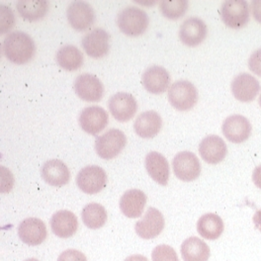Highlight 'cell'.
Returning <instances> with one entry per match:
<instances>
[{
  "label": "cell",
  "mask_w": 261,
  "mask_h": 261,
  "mask_svg": "<svg viewBox=\"0 0 261 261\" xmlns=\"http://www.w3.org/2000/svg\"><path fill=\"white\" fill-rule=\"evenodd\" d=\"M163 127V119L155 111H146L136 119L134 128L141 138L151 139L155 137Z\"/></svg>",
  "instance_id": "603a6c76"
},
{
  "label": "cell",
  "mask_w": 261,
  "mask_h": 261,
  "mask_svg": "<svg viewBox=\"0 0 261 261\" xmlns=\"http://www.w3.org/2000/svg\"><path fill=\"white\" fill-rule=\"evenodd\" d=\"M149 19L147 12L136 6L124 8L118 15L117 24L124 34L137 37L147 31Z\"/></svg>",
  "instance_id": "7a4b0ae2"
},
{
  "label": "cell",
  "mask_w": 261,
  "mask_h": 261,
  "mask_svg": "<svg viewBox=\"0 0 261 261\" xmlns=\"http://www.w3.org/2000/svg\"><path fill=\"white\" fill-rule=\"evenodd\" d=\"M18 236L26 245H41L47 238V228L42 220L28 218L20 223L18 227Z\"/></svg>",
  "instance_id": "9a60e30c"
},
{
  "label": "cell",
  "mask_w": 261,
  "mask_h": 261,
  "mask_svg": "<svg viewBox=\"0 0 261 261\" xmlns=\"http://www.w3.org/2000/svg\"><path fill=\"white\" fill-rule=\"evenodd\" d=\"M221 17L229 28H243L249 21V5L245 0L225 1L221 6Z\"/></svg>",
  "instance_id": "8992f818"
},
{
  "label": "cell",
  "mask_w": 261,
  "mask_h": 261,
  "mask_svg": "<svg viewBox=\"0 0 261 261\" xmlns=\"http://www.w3.org/2000/svg\"><path fill=\"white\" fill-rule=\"evenodd\" d=\"M76 184L82 192L86 194H97L107 184V174L98 165H88L79 172Z\"/></svg>",
  "instance_id": "5b68a950"
},
{
  "label": "cell",
  "mask_w": 261,
  "mask_h": 261,
  "mask_svg": "<svg viewBox=\"0 0 261 261\" xmlns=\"http://www.w3.org/2000/svg\"><path fill=\"white\" fill-rule=\"evenodd\" d=\"M250 6H251L252 16L261 24V0H253Z\"/></svg>",
  "instance_id": "d590c367"
},
{
  "label": "cell",
  "mask_w": 261,
  "mask_h": 261,
  "mask_svg": "<svg viewBox=\"0 0 261 261\" xmlns=\"http://www.w3.org/2000/svg\"><path fill=\"white\" fill-rule=\"evenodd\" d=\"M82 218L83 224L87 228L97 229L102 228L107 222V212L100 204L90 203L83 208Z\"/></svg>",
  "instance_id": "f1b7e54d"
},
{
  "label": "cell",
  "mask_w": 261,
  "mask_h": 261,
  "mask_svg": "<svg viewBox=\"0 0 261 261\" xmlns=\"http://www.w3.org/2000/svg\"><path fill=\"white\" fill-rule=\"evenodd\" d=\"M146 168L149 176L156 183L166 185L169 179V164L162 153L149 152L146 158Z\"/></svg>",
  "instance_id": "cb8c5ba5"
},
{
  "label": "cell",
  "mask_w": 261,
  "mask_h": 261,
  "mask_svg": "<svg viewBox=\"0 0 261 261\" xmlns=\"http://www.w3.org/2000/svg\"><path fill=\"white\" fill-rule=\"evenodd\" d=\"M125 134L118 129H111L100 136L95 142V150L99 158L103 160L115 159L126 146Z\"/></svg>",
  "instance_id": "277c9868"
},
{
  "label": "cell",
  "mask_w": 261,
  "mask_h": 261,
  "mask_svg": "<svg viewBox=\"0 0 261 261\" xmlns=\"http://www.w3.org/2000/svg\"><path fill=\"white\" fill-rule=\"evenodd\" d=\"M258 102H259V106L261 107V94L260 96H259V100H258Z\"/></svg>",
  "instance_id": "60d3db41"
},
{
  "label": "cell",
  "mask_w": 261,
  "mask_h": 261,
  "mask_svg": "<svg viewBox=\"0 0 261 261\" xmlns=\"http://www.w3.org/2000/svg\"><path fill=\"white\" fill-rule=\"evenodd\" d=\"M260 90L259 82L248 73H241L231 82V91L236 99L242 102L254 100Z\"/></svg>",
  "instance_id": "ac0fdd59"
},
{
  "label": "cell",
  "mask_w": 261,
  "mask_h": 261,
  "mask_svg": "<svg viewBox=\"0 0 261 261\" xmlns=\"http://www.w3.org/2000/svg\"><path fill=\"white\" fill-rule=\"evenodd\" d=\"M125 261H148L147 259V257L143 256V255H139V254H135V255H132L129 256L128 258H126Z\"/></svg>",
  "instance_id": "f35d334b"
},
{
  "label": "cell",
  "mask_w": 261,
  "mask_h": 261,
  "mask_svg": "<svg viewBox=\"0 0 261 261\" xmlns=\"http://www.w3.org/2000/svg\"><path fill=\"white\" fill-rule=\"evenodd\" d=\"M222 129L225 137L234 144L244 143L251 135V124L242 115L228 117L224 121Z\"/></svg>",
  "instance_id": "4fadbf2b"
},
{
  "label": "cell",
  "mask_w": 261,
  "mask_h": 261,
  "mask_svg": "<svg viewBox=\"0 0 261 261\" xmlns=\"http://www.w3.org/2000/svg\"><path fill=\"white\" fill-rule=\"evenodd\" d=\"M188 9L186 0H163L160 3V10L163 16L170 20H176L183 16Z\"/></svg>",
  "instance_id": "f546056e"
},
{
  "label": "cell",
  "mask_w": 261,
  "mask_h": 261,
  "mask_svg": "<svg viewBox=\"0 0 261 261\" xmlns=\"http://www.w3.org/2000/svg\"><path fill=\"white\" fill-rule=\"evenodd\" d=\"M164 228L163 214L155 208H149L144 218L137 222L135 229L137 234L144 240H151L161 234Z\"/></svg>",
  "instance_id": "7c38bea8"
},
{
  "label": "cell",
  "mask_w": 261,
  "mask_h": 261,
  "mask_svg": "<svg viewBox=\"0 0 261 261\" xmlns=\"http://www.w3.org/2000/svg\"><path fill=\"white\" fill-rule=\"evenodd\" d=\"M142 83L148 92L152 94H161L169 87L170 75L168 71L160 65L148 67L144 72Z\"/></svg>",
  "instance_id": "d6986e66"
},
{
  "label": "cell",
  "mask_w": 261,
  "mask_h": 261,
  "mask_svg": "<svg viewBox=\"0 0 261 261\" xmlns=\"http://www.w3.org/2000/svg\"><path fill=\"white\" fill-rule=\"evenodd\" d=\"M138 110V103L133 95L125 92L116 93L109 100V111L119 122H128Z\"/></svg>",
  "instance_id": "5bb4252c"
},
{
  "label": "cell",
  "mask_w": 261,
  "mask_h": 261,
  "mask_svg": "<svg viewBox=\"0 0 261 261\" xmlns=\"http://www.w3.org/2000/svg\"><path fill=\"white\" fill-rule=\"evenodd\" d=\"M249 69L256 75L261 76V49H256L248 60Z\"/></svg>",
  "instance_id": "e575fe53"
},
{
  "label": "cell",
  "mask_w": 261,
  "mask_h": 261,
  "mask_svg": "<svg viewBox=\"0 0 261 261\" xmlns=\"http://www.w3.org/2000/svg\"><path fill=\"white\" fill-rule=\"evenodd\" d=\"M252 180L256 187L261 189V165L257 166L252 173Z\"/></svg>",
  "instance_id": "8d00e7d4"
},
{
  "label": "cell",
  "mask_w": 261,
  "mask_h": 261,
  "mask_svg": "<svg viewBox=\"0 0 261 261\" xmlns=\"http://www.w3.org/2000/svg\"><path fill=\"white\" fill-rule=\"evenodd\" d=\"M41 173L45 182L55 187L65 186L70 179L68 167L59 160H50L45 163L42 167Z\"/></svg>",
  "instance_id": "7402d4cb"
},
{
  "label": "cell",
  "mask_w": 261,
  "mask_h": 261,
  "mask_svg": "<svg viewBox=\"0 0 261 261\" xmlns=\"http://www.w3.org/2000/svg\"><path fill=\"white\" fill-rule=\"evenodd\" d=\"M3 53L6 59L16 65L30 62L36 53V45L32 38L21 31L10 33L3 41Z\"/></svg>",
  "instance_id": "6da1fadb"
},
{
  "label": "cell",
  "mask_w": 261,
  "mask_h": 261,
  "mask_svg": "<svg viewBox=\"0 0 261 261\" xmlns=\"http://www.w3.org/2000/svg\"><path fill=\"white\" fill-rule=\"evenodd\" d=\"M16 7L23 19L38 21L47 15L49 3L47 0H21L17 2Z\"/></svg>",
  "instance_id": "4316f807"
},
{
  "label": "cell",
  "mask_w": 261,
  "mask_h": 261,
  "mask_svg": "<svg viewBox=\"0 0 261 261\" xmlns=\"http://www.w3.org/2000/svg\"><path fill=\"white\" fill-rule=\"evenodd\" d=\"M82 45L89 57L101 59L109 51L110 36L104 29L96 28L83 37Z\"/></svg>",
  "instance_id": "30bf717a"
},
{
  "label": "cell",
  "mask_w": 261,
  "mask_h": 261,
  "mask_svg": "<svg viewBox=\"0 0 261 261\" xmlns=\"http://www.w3.org/2000/svg\"><path fill=\"white\" fill-rule=\"evenodd\" d=\"M15 24V15L13 10L7 5H0V33L10 31Z\"/></svg>",
  "instance_id": "4dcf8cb0"
},
{
  "label": "cell",
  "mask_w": 261,
  "mask_h": 261,
  "mask_svg": "<svg viewBox=\"0 0 261 261\" xmlns=\"http://www.w3.org/2000/svg\"><path fill=\"white\" fill-rule=\"evenodd\" d=\"M199 152L204 162L209 164H217L224 161L228 153V147L222 138L211 135L200 143Z\"/></svg>",
  "instance_id": "e0dca14e"
},
{
  "label": "cell",
  "mask_w": 261,
  "mask_h": 261,
  "mask_svg": "<svg viewBox=\"0 0 261 261\" xmlns=\"http://www.w3.org/2000/svg\"><path fill=\"white\" fill-rule=\"evenodd\" d=\"M79 121L84 132L89 135H97L107 127L109 118L102 107L90 106L82 110Z\"/></svg>",
  "instance_id": "8fae6325"
},
{
  "label": "cell",
  "mask_w": 261,
  "mask_h": 261,
  "mask_svg": "<svg viewBox=\"0 0 261 261\" xmlns=\"http://www.w3.org/2000/svg\"><path fill=\"white\" fill-rule=\"evenodd\" d=\"M168 100L178 111H188L197 103L198 91L191 82L178 81L170 86L168 90Z\"/></svg>",
  "instance_id": "3957f363"
},
{
  "label": "cell",
  "mask_w": 261,
  "mask_h": 261,
  "mask_svg": "<svg viewBox=\"0 0 261 261\" xmlns=\"http://www.w3.org/2000/svg\"><path fill=\"white\" fill-rule=\"evenodd\" d=\"M13 184H14V179L11 172L7 168L1 166V192L2 193L9 192L12 189Z\"/></svg>",
  "instance_id": "d6a6232c"
},
{
  "label": "cell",
  "mask_w": 261,
  "mask_h": 261,
  "mask_svg": "<svg viewBox=\"0 0 261 261\" xmlns=\"http://www.w3.org/2000/svg\"><path fill=\"white\" fill-rule=\"evenodd\" d=\"M207 32V26L203 20L191 17L182 23L179 29V38L184 45L196 47L205 40Z\"/></svg>",
  "instance_id": "2e32d148"
},
{
  "label": "cell",
  "mask_w": 261,
  "mask_h": 261,
  "mask_svg": "<svg viewBox=\"0 0 261 261\" xmlns=\"http://www.w3.org/2000/svg\"><path fill=\"white\" fill-rule=\"evenodd\" d=\"M51 231L61 239L72 237L79 228L76 216L70 211L62 210L55 213L50 219Z\"/></svg>",
  "instance_id": "ffe728a7"
},
{
  "label": "cell",
  "mask_w": 261,
  "mask_h": 261,
  "mask_svg": "<svg viewBox=\"0 0 261 261\" xmlns=\"http://www.w3.org/2000/svg\"><path fill=\"white\" fill-rule=\"evenodd\" d=\"M197 230L202 238L214 241L222 236L224 231V222L222 218L216 214H205L197 223Z\"/></svg>",
  "instance_id": "484cf974"
},
{
  "label": "cell",
  "mask_w": 261,
  "mask_h": 261,
  "mask_svg": "<svg viewBox=\"0 0 261 261\" xmlns=\"http://www.w3.org/2000/svg\"><path fill=\"white\" fill-rule=\"evenodd\" d=\"M174 174L178 179L190 182L197 179L201 173V164L198 158L191 151H181L172 162Z\"/></svg>",
  "instance_id": "ba28073f"
},
{
  "label": "cell",
  "mask_w": 261,
  "mask_h": 261,
  "mask_svg": "<svg viewBox=\"0 0 261 261\" xmlns=\"http://www.w3.org/2000/svg\"><path fill=\"white\" fill-rule=\"evenodd\" d=\"M67 21L76 31H84L91 27L95 21L92 6L85 1H72L66 9Z\"/></svg>",
  "instance_id": "52a82bcc"
},
{
  "label": "cell",
  "mask_w": 261,
  "mask_h": 261,
  "mask_svg": "<svg viewBox=\"0 0 261 261\" xmlns=\"http://www.w3.org/2000/svg\"><path fill=\"white\" fill-rule=\"evenodd\" d=\"M181 255L184 261H208L210 248L202 240L192 237L183 242Z\"/></svg>",
  "instance_id": "d4e9b609"
},
{
  "label": "cell",
  "mask_w": 261,
  "mask_h": 261,
  "mask_svg": "<svg viewBox=\"0 0 261 261\" xmlns=\"http://www.w3.org/2000/svg\"><path fill=\"white\" fill-rule=\"evenodd\" d=\"M56 59L58 65L67 71L79 69L84 62L82 51L72 45L62 47L58 50Z\"/></svg>",
  "instance_id": "83f0119b"
},
{
  "label": "cell",
  "mask_w": 261,
  "mask_h": 261,
  "mask_svg": "<svg viewBox=\"0 0 261 261\" xmlns=\"http://www.w3.org/2000/svg\"><path fill=\"white\" fill-rule=\"evenodd\" d=\"M25 261H39L37 260V259H35V258H29V259H27V260Z\"/></svg>",
  "instance_id": "ab89813d"
},
{
  "label": "cell",
  "mask_w": 261,
  "mask_h": 261,
  "mask_svg": "<svg viewBox=\"0 0 261 261\" xmlns=\"http://www.w3.org/2000/svg\"><path fill=\"white\" fill-rule=\"evenodd\" d=\"M147 204V195L139 189L126 191L120 199V209L126 217L136 219L142 216Z\"/></svg>",
  "instance_id": "44dd1931"
},
{
  "label": "cell",
  "mask_w": 261,
  "mask_h": 261,
  "mask_svg": "<svg viewBox=\"0 0 261 261\" xmlns=\"http://www.w3.org/2000/svg\"><path fill=\"white\" fill-rule=\"evenodd\" d=\"M74 91L79 97L88 102H97L104 94V86L100 80L93 74L83 73L76 77L73 84Z\"/></svg>",
  "instance_id": "9c48e42d"
},
{
  "label": "cell",
  "mask_w": 261,
  "mask_h": 261,
  "mask_svg": "<svg viewBox=\"0 0 261 261\" xmlns=\"http://www.w3.org/2000/svg\"><path fill=\"white\" fill-rule=\"evenodd\" d=\"M58 261H87V258L80 250L67 249L61 253Z\"/></svg>",
  "instance_id": "836d02e7"
},
{
  "label": "cell",
  "mask_w": 261,
  "mask_h": 261,
  "mask_svg": "<svg viewBox=\"0 0 261 261\" xmlns=\"http://www.w3.org/2000/svg\"><path fill=\"white\" fill-rule=\"evenodd\" d=\"M253 223L255 225V228L261 231V210L255 213V215L253 217Z\"/></svg>",
  "instance_id": "74e56055"
},
{
  "label": "cell",
  "mask_w": 261,
  "mask_h": 261,
  "mask_svg": "<svg viewBox=\"0 0 261 261\" xmlns=\"http://www.w3.org/2000/svg\"><path fill=\"white\" fill-rule=\"evenodd\" d=\"M151 258L152 261H179L175 250L166 245L156 246L151 253Z\"/></svg>",
  "instance_id": "1f68e13d"
}]
</instances>
